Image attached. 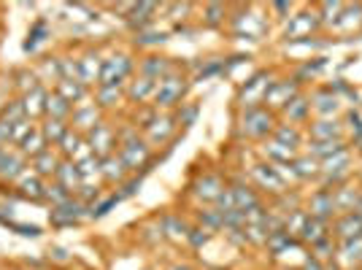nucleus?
I'll list each match as a JSON object with an SVG mask.
<instances>
[{
  "instance_id": "6e6552de",
  "label": "nucleus",
  "mask_w": 362,
  "mask_h": 270,
  "mask_svg": "<svg viewBox=\"0 0 362 270\" xmlns=\"http://www.w3.org/2000/svg\"><path fill=\"white\" fill-rule=\"evenodd\" d=\"M305 213H308V216H314V219H322V222H327V225H330L332 219L338 216V211H335V200H332V189H327V187H319L317 192L308 197Z\"/></svg>"
},
{
  "instance_id": "4be33fe9",
  "label": "nucleus",
  "mask_w": 362,
  "mask_h": 270,
  "mask_svg": "<svg viewBox=\"0 0 362 270\" xmlns=\"http://www.w3.org/2000/svg\"><path fill=\"white\" fill-rule=\"evenodd\" d=\"M100 68L103 60L98 54H84L81 60H76V71H78V81L81 84H100Z\"/></svg>"
},
{
  "instance_id": "e433bc0d",
  "label": "nucleus",
  "mask_w": 362,
  "mask_h": 270,
  "mask_svg": "<svg viewBox=\"0 0 362 270\" xmlns=\"http://www.w3.org/2000/svg\"><path fill=\"white\" fill-rule=\"evenodd\" d=\"M68 122H57V119H46L44 124H41V133H44L46 143H52V146H60V141L65 138V133H68Z\"/></svg>"
},
{
  "instance_id": "20e7f679",
  "label": "nucleus",
  "mask_w": 362,
  "mask_h": 270,
  "mask_svg": "<svg viewBox=\"0 0 362 270\" xmlns=\"http://www.w3.org/2000/svg\"><path fill=\"white\" fill-rule=\"evenodd\" d=\"M252 176H255L257 189H262V192H268V195H273V197L284 195V192L289 189L284 173L279 170V165H271V163L255 165L252 168Z\"/></svg>"
},
{
  "instance_id": "49530a36",
  "label": "nucleus",
  "mask_w": 362,
  "mask_h": 270,
  "mask_svg": "<svg viewBox=\"0 0 362 270\" xmlns=\"http://www.w3.org/2000/svg\"><path fill=\"white\" fill-rule=\"evenodd\" d=\"M303 268H305V270H327V265H325V262H319L317 257H308Z\"/></svg>"
},
{
  "instance_id": "09e8293b",
  "label": "nucleus",
  "mask_w": 362,
  "mask_h": 270,
  "mask_svg": "<svg viewBox=\"0 0 362 270\" xmlns=\"http://www.w3.org/2000/svg\"><path fill=\"white\" fill-rule=\"evenodd\" d=\"M170 270H195V268H192V265H173Z\"/></svg>"
},
{
  "instance_id": "423d86ee",
  "label": "nucleus",
  "mask_w": 362,
  "mask_h": 270,
  "mask_svg": "<svg viewBox=\"0 0 362 270\" xmlns=\"http://www.w3.org/2000/svg\"><path fill=\"white\" fill-rule=\"evenodd\" d=\"M87 146L98 160H106L111 154H117L114 146H119V141H117V133L108 127L106 122H100L92 133H87Z\"/></svg>"
},
{
  "instance_id": "c03bdc74",
  "label": "nucleus",
  "mask_w": 362,
  "mask_h": 270,
  "mask_svg": "<svg viewBox=\"0 0 362 270\" xmlns=\"http://www.w3.org/2000/svg\"><path fill=\"white\" fill-rule=\"evenodd\" d=\"M209 238H211V233H209V230H203V227H192V230H189V235H187V240H189L195 249L206 246V243H209Z\"/></svg>"
},
{
  "instance_id": "2eb2a0df",
  "label": "nucleus",
  "mask_w": 362,
  "mask_h": 270,
  "mask_svg": "<svg viewBox=\"0 0 362 270\" xmlns=\"http://www.w3.org/2000/svg\"><path fill=\"white\" fill-rule=\"evenodd\" d=\"M74 130H78V133H92L98 124H100V108H98V103H84L78 105V108H74V117H71V122H68Z\"/></svg>"
},
{
  "instance_id": "7ed1b4c3",
  "label": "nucleus",
  "mask_w": 362,
  "mask_h": 270,
  "mask_svg": "<svg viewBox=\"0 0 362 270\" xmlns=\"http://www.w3.org/2000/svg\"><path fill=\"white\" fill-rule=\"evenodd\" d=\"M187 90V78L181 74H168L165 78L157 81V90H154V108H170V105H179Z\"/></svg>"
},
{
  "instance_id": "a211bd4d",
  "label": "nucleus",
  "mask_w": 362,
  "mask_h": 270,
  "mask_svg": "<svg viewBox=\"0 0 362 270\" xmlns=\"http://www.w3.org/2000/svg\"><path fill=\"white\" fill-rule=\"evenodd\" d=\"M311 141H344V124L338 119H317L308 124Z\"/></svg>"
},
{
  "instance_id": "a19ab883",
  "label": "nucleus",
  "mask_w": 362,
  "mask_h": 270,
  "mask_svg": "<svg viewBox=\"0 0 362 270\" xmlns=\"http://www.w3.org/2000/svg\"><path fill=\"white\" fill-rule=\"evenodd\" d=\"M46 200H52V206H60V203H65V200H71V192L65 189V187H60L57 181L54 184H46Z\"/></svg>"
},
{
  "instance_id": "473e14b6",
  "label": "nucleus",
  "mask_w": 362,
  "mask_h": 270,
  "mask_svg": "<svg viewBox=\"0 0 362 270\" xmlns=\"http://www.w3.org/2000/svg\"><path fill=\"white\" fill-rule=\"evenodd\" d=\"M60 163H62V157L57 154V151L46 149L33 160V173H38L41 179H44V176H54L57 168H60Z\"/></svg>"
},
{
  "instance_id": "c85d7f7f",
  "label": "nucleus",
  "mask_w": 362,
  "mask_h": 270,
  "mask_svg": "<svg viewBox=\"0 0 362 270\" xmlns=\"http://www.w3.org/2000/svg\"><path fill=\"white\" fill-rule=\"evenodd\" d=\"M46 98H49V92H46L44 87H35V90L25 92L22 108H25V117H28V119L38 117V114H46Z\"/></svg>"
},
{
  "instance_id": "4c0bfd02",
  "label": "nucleus",
  "mask_w": 362,
  "mask_h": 270,
  "mask_svg": "<svg viewBox=\"0 0 362 270\" xmlns=\"http://www.w3.org/2000/svg\"><path fill=\"white\" fill-rule=\"evenodd\" d=\"M157 11V6L154 3H141V6H130V16H127V22L133 25V28H146L151 22V16L146 14H154Z\"/></svg>"
},
{
  "instance_id": "a18cd8bd",
  "label": "nucleus",
  "mask_w": 362,
  "mask_h": 270,
  "mask_svg": "<svg viewBox=\"0 0 362 270\" xmlns=\"http://www.w3.org/2000/svg\"><path fill=\"white\" fill-rule=\"evenodd\" d=\"M222 14H225V8L222 6H206V25L209 28H216V25H222Z\"/></svg>"
},
{
  "instance_id": "b1692460",
  "label": "nucleus",
  "mask_w": 362,
  "mask_h": 270,
  "mask_svg": "<svg viewBox=\"0 0 362 270\" xmlns=\"http://www.w3.org/2000/svg\"><path fill=\"white\" fill-rule=\"evenodd\" d=\"M54 181L60 184V187H65L71 195H76L78 189H81V173H78V168H76V163H71V160H62L60 168H57V173H54Z\"/></svg>"
},
{
  "instance_id": "c756f323",
  "label": "nucleus",
  "mask_w": 362,
  "mask_h": 270,
  "mask_svg": "<svg viewBox=\"0 0 362 270\" xmlns=\"http://www.w3.org/2000/svg\"><path fill=\"white\" fill-rule=\"evenodd\" d=\"M154 90H157V81H151V78L138 74L136 78L130 81V87H127V98H130L133 103H146L149 98H154Z\"/></svg>"
},
{
  "instance_id": "2f4dec72",
  "label": "nucleus",
  "mask_w": 362,
  "mask_h": 270,
  "mask_svg": "<svg viewBox=\"0 0 362 270\" xmlns=\"http://www.w3.org/2000/svg\"><path fill=\"white\" fill-rule=\"evenodd\" d=\"M168 74H173V65L168 62V57L151 54V57H146V60L141 62V76H146L151 81H160V78H165Z\"/></svg>"
},
{
  "instance_id": "dca6fc26",
  "label": "nucleus",
  "mask_w": 362,
  "mask_h": 270,
  "mask_svg": "<svg viewBox=\"0 0 362 270\" xmlns=\"http://www.w3.org/2000/svg\"><path fill=\"white\" fill-rule=\"evenodd\" d=\"M289 173H292V181H314L322 176V165L311 154H298L289 163Z\"/></svg>"
},
{
  "instance_id": "0eeeda50",
  "label": "nucleus",
  "mask_w": 362,
  "mask_h": 270,
  "mask_svg": "<svg viewBox=\"0 0 362 270\" xmlns=\"http://www.w3.org/2000/svg\"><path fill=\"white\" fill-rule=\"evenodd\" d=\"M87 211L90 209L74 195L71 200L60 203V206H52V211H49V222H52L54 227H71V225H76V222H81Z\"/></svg>"
},
{
  "instance_id": "f03ea898",
  "label": "nucleus",
  "mask_w": 362,
  "mask_h": 270,
  "mask_svg": "<svg viewBox=\"0 0 362 270\" xmlns=\"http://www.w3.org/2000/svg\"><path fill=\"white\" fill-rule=\"evenodd\" d=\"M276 130V114L265 105H257V108H246L241 117V133L246 138H271Z\"/></svg>"
},
{
  "instance_id": "9d476101",
  "label": "nucleus",
  "mask_w": 362,
  "mask_h": 270,
  "mask_svg": "<svg viewBox=\"0 0 362 270\" xmlns=\"http://www.w3.org/2000/svg\"><path fill=\"white\" fill-rule=\"evenodd\" d=\"M300 92H298V81H273L271 87H268V92H265V100H262V105L265 108H271L273 114L276 111H281L284 105L292 100V98H298Z\"/></svg>"
},
{
  "instance_id": "5701e85b",
  "label": "nucleus",
  "mask_w": 362,
  "mask_h": 270,
  "mask_svg": "<svg viewBox=\"0 0 362 270\" xmlns=\"http://www.w3.org/2000/svg\"><path fill=\"white\" fill-rule=\"evenodd\" d=\"M16 143H19V151H22L25 157H30V160H35V157H38L41 151H46V146H49L44 133H41V127H35V124H33L30 130L22 135Z\"/></svg>"
},
{
  "instance_id": "a878e982",
  "label": "nucleus",
  "mask_w": 362,
  "mask_h": 270,
  "mask_svg": "<svg viewBox=\"0 0 362 270\" xmlns=\"http://www.w3.org/2000/svg\"><path fill=\"white\" fill-rule=\"evenodd\" d=\"M127 168L124 163L119 160V154H111L106 160H100V179L106 181V184H122V181L127 179Z\"/></svg>"
},
{
  "instance_id": "c9c22d12",
  "label": "nucleus",
  "mask_w": 362,
  "mask_h": 270,
  "mask_svg": "<svg viewBox=\"0 0 362 270\" xmlns=\"http://www.w3.org/2000/svg\"><path fill=\"white\" fill-rule=\"evenodd\" d=\"M54 92H60L62 98L74 105V103H78V100H84V98H87V84H81L78 78H62Z\"/></svg>"
},
{
  "instance_id": "f257e3e1",
  "label": "nucleus",
  "mask_w": 362,
  "mask_h": 270,
  "mask_svg": "<svg viewBox=\"0 0 362 270\" xmlns=\"http://www.w3.org/2000/svg\"><path fill=\"white\" fill-rule=\"evenodd\" d=\"M117 141H119V160L124 163V168L133 173L138 168H146L151 160V149L144 138H138V127H127L117 133Z\"/></svg>"
},
{
  "instance_id": "ddd939ff",
  "label": "nucleus",
  "mask_w": 362,
  "mask_h": 270,
  "mask_svg": "<svg viewBox=\"0 0 362 270\" xmlns=\"http://www.w3.org/2000/svg\"><path fill=\"white\" fill-rule=\"evenodd\" d=\"M144 133L149 138V143L154 146H160V143H165L168 138L173 135V117H168V114H151L149 122L144 124Z\"/></svg>"
},
{
  "instance_id": "f704fd0d",
  "label": "nucleus",
  "mask_w": 362,
  "mask_h": 270,
  "mask_svg": "<svg viewBox=\"0 0 362 270\" xmlns=\"http://www.w3.org/2000/svg\"><path fill=\"white\" fill-rule=\"evenodd\" d=\"M265 157H268V163H271V165H289V163H292V160H295V157H298V151H292V149H287V146H281V143H276V141H268V143H265Z\"/></svg>"
},
{
  "instance_id": "ea45409f",
  "label": "nucleus",
  "mask_w": 362,
  "mask_h": 270,
  "mask_svg": "<svg viewBox=\"0 0 362 270\" xmlns=\"http://www.w3.org/2000/svg\"><path fill=\"white\" fill-rule=\"evenodd\" d=\"M197 222L203 225V230H209V233L222 230V211H216V209L200 211V213H197Z\"/></svg>"
},
{
  "instance_id": "72a5a7b5",
  "label": "nucleus",
  "mask_w": 362,
  "mask_h": 270,
  "mask_svg": "<svg viewBox=\"0 0 362 270\" xmlns=\"http://www.w3.org/2000/svg\"><path fill=\"white\" fill-rule=\"evenodd\" d=\"M344 149H349L346 141H311L305 154H311L314 160L322 163V160H327V157H332V154H338V151Z\"/></svg>"
},
{
  "instance_id": "aec40b11",
  "label": "nucleus",
  "mask_w": 362,
  "mask_h": 270,
  "mask_svg": "<svg viewBox=\"0 0 362 270\" xmlns=\"http://www.w3.org/2000/svg\"><path fill=\"white\" fill-rule=\"evenodd\" d=\"M281 117L287 119V124H295V127H300L305 122L311 119V100H305L303 95L298 98H292L284 108H281Z\"/></svg>"
},
{
  "instance_id": "58836bf2",
  "label": "nucleus",
  "mask_w": 362,
  "mask_h": 270,
  "mask_svg": "<svg viewBox=\"0 0 362 270\" xmlns=\"http://www.w3.org/2000/svg\"><path fill=\"white\" fill-rule=\"evenodd\" d=\"M311 257H317L319 262H332V257H335V240L332 235H327L325 240H319L317 246H311Z\"/></svg>"
},
{
  "instance_id": "8fccbe9b",
  "label": "nucleus",
  "mask_w": 362,
  "mask_h": 270,
  "mask_svg": "<svg viewBox=\"0 0 362 270\" xmlns=\"http://www.w3.org/2000/svg\"><path fill=\"white\" fill-rule=\"evenodd\" d=\"M360 270H362V265H360Z\"/></svg>"
},
{
  "instance_id": "412c9836",
  "label": "nucleus",
  "mask_w": 362,
  "mask_h": 270,
  "mask_svg": "<svg viewBox=\"0 0 362 270\" xmlns=\"http://www.w3.org/2000/svg\"><path fill=\"white\" fill-rule=\"evenodd\" d=\"M322 25L319 11H305V14L292 16V25H287V38H308L314 28Z\"/></svg>"
},
{
  "instance_id": "cd10ccee",
  "label": "nucleus",
  "mask_w": 362,
  "mask_h": 270,
  "mask_svg": "<svg viewBox=\"0 0 362 270\" xmlns=\"http://www.w3.org/2000/svg\"><path fill=\"white\" fill-rule=\"evenodd\" d=\"M276 143H281V146H287V149L292 151H298L300 149V143H303V133H300V127H295V124H276V130H273L271 135Z\"/></svg>"
},
{
  "instance_id": "6ab92c4d",
  "label": "nucleus",
  "mask_w": 362,
  "mask_h": 270,
  "mask_svg": "<svg viewBox=\"0 0 362 270\" xmlns=\"http://www.w3.org/2000/svg\"><path fill=\"white\" fill-rule=\"evenodd\" d=\"M362 189L360 187H354V184H338V187H332V200H335V211L338 213H349V211L357 206V200H360Z\"/></svg>"
},
{
  "instance_id": "393cba45",
  "label": "nucleus",
  "mask_w": 362,
  "mask_h": 270,
  "mask_svg": "<svg viewBox=\"0 0 362 270\" xmlns=\"http://www.w3.org/2000/svg\"><path fill=\"white\" fill-rule=\"evenodd\" d=\"M330 235V225L327 222H322V219H314V216H308L305 219V225H303L300 235H298V240L300 243H308V246H317L319 240H325Z\"/></svg>"
},
{
  "instance_id": "f8f14e48",
  "label": "nucleus",
  "mask_w": 362,
  "mask_h": 270,
  "mask_svg": "<svg viewBox=\"0 0 362 270\" xmlns=\"http://www.w3.org/2000/svg\"><path fill=\"white\" fill-rule=\"evenodd\" d=\"M332 240H351L362 238V216L357 213H338L330 222Z\"/></svg>"
},
{
  "instance_id": "bb28decb",
  "label": "nucleus",
  "mask_w": 362,
  "mask_h": 270,
  "mask_svg": "<svg viewBox=\"0 0 362 270\" xmlns=\"http://www.w3.org/2000/svg\"><path fill=\"white\" fill-rule=\"evenodd\" d=\"M71 117H74V105L68 103L60 92H52L46 98V119L71 122Z\"/></svg>"
},
{
  "instance_id": "f3484780",
  "label": "nucleus",
  "mask_w": 362,
  "mask_h": 270,
  "mask_svg": "<svg viewBox=\"0 0 362 270\" xmlns=\"http://www.w3.org/2000/svg\"><path fill=\"white\" fill-rule=\"evenodd\" d=\"M225 181L219 173H206L195 181V195L203 200V203H216V197L225 192Z\"/></svg>"
},
{
  "instance_id": "79ce46f5",
  "label": "nucleus",
  "mask_w": 362,
  "mask_h": 270,
  "mask_svg": "<svg viewBox=\"0 0 362 270\" xmlns=\"http://www.w3.org/2000/svg\"><path fill=\"white\" fill-rule=\"evenodd\" d=\"M122 98V87H98V108L114 105V100Z\"/></svg>"
},
{
  "instance_id": "de8ad7c7",
  "label": "nucleus",
  "mask_w": 362,
  "mask_h": 270,
  "mask_svg": "<svg viewBox=\"0 0 362 270\" xmlns=\"http://www.w3.org/2000/svg\"><path fill=\"white\" fill-rule=\"evenodd\" d=\"M349 213H357V216H362V195H360V200H357V206L349 211Z\"/></svg>"
},
{
  "instance_id": "1a4fd4ad",
  "label": "nucleus",
  "mask_w": 362,
  "mask_h": 270,
  "mask_svg": "<svg viewBox=\"0 0 362 270\" xmlns=\"http://www.w3.org/2000/svg\"><path fill=\"white\" fill-rule=\"evenodd\" d=\"M28 173V157L19 149H8V146H0V179L6 181H19Z\"/></svg>"
},
{
  "instance_id": "7c9ffc66",
  "label": "nucleus",
  "mask_w": 362,
  "mask_h": 270,
  "mask_svg": "<svg viewBox=\"0 0 362 270\" xmlns=\"http://www.w3.org/2000/svg\"><path fill=\"white\" fill-rule=\"evenodd\" d=\"M16 184H19V195H22V197H30V200H44L46 184H44V179H41L38 173L28 170L22 179L16 181Z\"/></svg>"
},
{
  "instance_id": "39448f33",
  "label": "nucleus",
  "mask_w": 362,
  "mask_h": 270,
  "mask_svg": "<svg viewBox=\"0 0 362 270\" xmlns=\"http://www.w3.org/2000/svg\"><path fill=\"white\" fill-rule=\"evenodd\" d=\"M133 74V60L127 54H111L108 60H103L100 68V84L98 87H122L124 78Z\"/></svg>"
},
{
  "instance_id": "4468645a",
  "label": "nucleus",
  "mask_w": 362,
  "mask_h": 270,
  "mask_svg": "<svg viewBox=\"0 0 362 270\" xmlns=\"http://www.w3.org/2000/svg\"><path fill=\"white\" fill-rule=\"evenodd\" d=\"M230 195H233V209L241 211L243 216L262 206V197L257 195V189L249 187V184H233L230 187Z\"/></svg>"
},
{
  "instance_id": "3c124183",
  "label": "nucleus",
  "mask_w": 362,
  "mask_h": 270,
  "mask_svg": "<svg viewBox=\"0 0 362 270\" xmlns=\"http://www.w3.org/2000/svg\"><path fill=\"white\" fill-rule=\"evenodd\" d=\"M357 270H360V268H357Z\"/></svg>"
},
{
  "instance_id": "37998d69",
  "label": "nucleus",
  "mask_w": 362,
  "mask_h": 270,
  "mask_svg": "<svg viewBox=\"0 0 362 270\" xmlns=\"http://www.w3.org/2000/svg\"><path fill=\"white\" fill-rule=\"evenodd\" d=\"M44 33H46V22H44V19H38V22L33 25L30 35H28V44H25V49H35V44H41V41H44Z\"/></svg>"
},
{
  "instance_id": "9b49d317",
  "label": "nucleus",
  "mask_w": 362,
  "mask_h": 270,
  "mask_svg": "<svg viewBox=\"0 0 362 270\" xmlns=\"http://www.w3.org/2000/svg\"><path fill=\"white\" fill-rule=\"evenodd\" d=\"M335 265H344L346 270H357L362 265V238L335 240Z\"/></svg>"
}]
</instances>
